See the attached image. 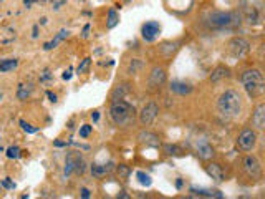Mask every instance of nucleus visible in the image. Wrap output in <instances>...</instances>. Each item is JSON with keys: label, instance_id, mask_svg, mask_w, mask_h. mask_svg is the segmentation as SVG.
<instances>
[{"label": "nucleus", "instance_id": "33", "mask_svg": "<svg viewBox=\"0 0 265 199\" xmlns=\"http://www.w3.org/2000/svg\"><path fill=\"white\" fill-rule=\"evenodd\" d=\"M91 121H93V123H96V121H98L100 120V111L98 110H95V111H91Z\"/></svg>", "mask_w": 265, "mask_h": 199}, {"label": "nucleus", "instance_id": "4", "mask_svg": "<svg viewBox=\"0 0 265 199\" xmlns=\"http://www.w3.org/2000/svg\"><path fill=\"white\" fill-rule=\"evenodd\" d=\"M240 82L244 85L248 98L258 100L265 93V78L260 68H247L240 75Z\"/></svg>", "mask_w": 265, "mask_h": 199}, {"label": "nucleus", "instance_id": "24", "mask_svg": "<svg viewBox=\"0 0 265 199\" xmlns=\"http://www.w3.org/2000/svg\"><path fill=\"white\" fill-rule=\"evenodd\" d=\"M85 169H86V163H85V159H83L80 154H75V168H73V173H75V174H80V176H82V174L85 173Z\"/></svg>", "mask_w": 265, "mask_h": 199}, {"label": "nucleus", "instance_id": "30", "mask_svg": "<svg viewBox=\"0 0 265 199\" xmlns=\"http://www.w3.org/2000/svg\"><path fill=\"white\" fill-rule=\"evenodd\" d=\"M91 133H93V126H91V125H82V126H80V130H78L80 138H83V139L90 138Z\"/></svg>", "mask_w": 265, "mask_h": 199}, {"label": "nucleus", "instance_id": "26", "mask_svg": "<svg viewBox=\"0 0 265 199\" xmlns=\"http://www.w3.org/2000/svg\"><path fill=\"white\" fill-rule=\"evenodd\" d=\"M141 68H143V62L139 60V58H133V60L129 62V65H128V73L129 75H136Z\"/></svg>", "mask_w": 265, "mask_h": 199}, {"label": "nucleus", "instance_id": "11", "mask_svg": "<svg viewBox=\"0 0 265 199\" xmlns=\"http://www.w3.org/2000/svg\"><path fill=\"white\" fill-rule=\"evenodd\" d=\"M161 34V24L158 20H148L141 25V37L146 42H154Z\"/></svg>", "mask_w": 265, "mask_h": 199}, {"label": "nucleus", "instance_id": "36", "mask_svg": "<svg viewBox=\"0 0 265 199\" xmlns=\"http://www.w3.org/2000/svg\"><path fill=\"white\" fill-rule=\"evenodd\" d=\"M88 32H90V24H88V25H85V29H83V39H86V37L90 35Z\"/></svg>", "mask_w": 265, "mask_h": 199}, {"label": "nucleus", "instance_id": "2", "mask_svg": "<svg viewBox=\"0 0 265 199\" xmlns=\"http://www.w3.org/2000/svg\"><path fill=\"white\" fill-rule=\"evenodd\" d=\"M244 110V100L239 90L229 88L217 98V113L225 121L237 120Z\"/></svg>", "mask_w": 265, "mask_h": 199}, {"label": "nucleus", "instance_id": "38", "mask_svg": "<svg viewBox=\"0 0 265 199\" xmlns=\"http://www.w3.org/2000/svg\"><path fill=\"white\" fill-rule=\"evenodd\" d=\"M48 96H50V101H57V95H53V93H48Z\"/></svg>", "mask_w": 265, "mask_h": 199}, {"label": "nucleus", "instance_id": "34", "mask_svg": "<svg viewBox=\"0 0 265 199\" xmlns=\"http://www.w3.org/2000/svg\"><path fill=\"white\" fill-rule=\"evenodd\" d=\"M22 126H24V130L29 131V133H35L37 131L35 128H30V125H27V123H24V121H22Z\"/></svg>", "mask_w": 265, "mask_h": 199}, {"label": "nucleus", "instance_id": "16", "mask_svg": "<svg viewBox=\"0 0 265 199\" xmlns=\"http://www.w3.org/2000/svg\"><path fill=\"white\" fill-rule=\"evenodd\" d=\"M169 90L174 95L187 96V95H191L192 91H194V85L192 83H187V82H182V80H172V82L169 83Z\"/></svg>", "mask_w": 265, "mask_h": 199}, {"label": "nucleus", "instance_id": "8", "mask_svg": "<svg viewBox=\"0 0 265 199\" xmlns=\"http://www.w3.org/2000/svg\"><path fill=\"white\" fill-rule=\"evenodd\" d=\"M257 143H258V133L253 128H244L239 133V136H237V146L244 153L253 151L257 148Z\"/></svg>", "mask_w": 265, "mask_h": 199}, {"label": "nucleus", "instance_id": "1", "mask_svg": "<svg viewBox=\"0 0 265 199\" xmlns=\"http://www.w3.org/2000/svg\"><path fill=\"white\" fill-rule=\"evenodd\" d=\"M199 22L207 32H234L240 29L244 19L239 10H207Z\"/></svg>", "mask_w": 265, "mask_h": 199}, {"label": "nucleus", "instance_id": "25", "mask_svg": "<svg viewBox=\"0 0 265 199\" xmlns=\"http://www.w3.org/2000/svg\"><path fill=\"white\" fill-rule=\"evenodd\" d=\"M136 179H138L139 184L146 186V187H149L151 184H153V177H151L148 173H144V171H138V173H136Z\"/></svg>", "mask_w": 265, "mask_h": 199}, {"label": "nucleus", "instance_id": "20", "mask_svg": "<svg viewBox=\"0 0 265 199\" xmlns=\"http://www.w3.org/2000/svg\"><path fill=\"white\" fill-rule=\"evenodd\" d=\"M189 196L192 197H224V194L219 189H205V187H191L189 189Z\"/></svg>", "mask_w": 265, "mask_h": 199}, {"label": "nucleus", "instance_id": "10", "mask_svg": "<svg viewBox=\"0 0 265 199\" xmlns=\"http://www.w3.org/2000/svg\"><path fill=\"white\" fill-rule=\"evenodd\" d=\"M182 45L181 40H164L158 45V53L161 58H164L166 62H171L176 57V53L179 52Z\"/></svg>", "mask_w": 265, "mask_h": 199}, {"label": "nucleus", "instance_id": "31", "mask_svg": "<svg viewBox=\"0 0 265 199\" xmlns=\"http://www.w3.org/2000/svg\"><path fill=\"white\" fill-rule=\"evenodd\" d=\"M20 156V149L17 146H10L7 149V158L9 159H15V158H19Z\"/></svg>", "mask_w": 265, "mask_h": 199}, {"label": "nucleus", "instance_id": "22", "mask_svg": "<svg viewBox=\"0 0 265 199\" xmlns=\"http://www.w3.org/2000/svg\"><path fill=\"white\" fill-rule=\"evenodd\" d=\"M118 24H120V14H118L115 9H110L108 10V17H106V29L108 30L115 29Z\"/></svg>", "mask_w": 265, "mask_h": 199}, {"label": "nucleus", "instance_id": "27", "mask_svg": "<svg viewBox=\"0 0 265 199\" xmlns=\"http://www.w3.org/2000/svg\"><path fill=\"white\" fill-rule=\"evenodd\" d=\"M116 173H118V176H120V179H128V177L131 176L133 171L126 164H118L116 166Z\"/></svg>", "mask_w": 265, "mask_h": 199}, {"label": "nucleus", "instance_id": "39", "mask_svg": "<svg viewBox=\"0 0 265 199\" xmlns=\"http://www.w3.org/2000/svg\"><path fill=\"white\" fill-rule=\"evenodd\" d=\"M123 2H124V4H129V2H133V0H123Z\"/></svg>", "mask_w": 265, "mask_h": 199}, {"label": "nucleus", "instance_id": "32", "mask_svg": "<svg viewBox=\"0 0 265 199\" xmlns=\"http://www.w3.org/2000/svg\"><path fill=\"white\" fill-rule=\"evenodd\" d=\"M93 194H91V191L88 189V187H82L80 189V197H83V199H88V197H91Z\"/></svg>", "mask_w": 265, "mask_h": 199}, {"label": "nucleus", "instance_id": "21", "mask_svg": "<svg viewBox=\"0 0 265 199\" xmlns=\"http://www.w3.org/2000/svg\"><path fill=\"white\" fill-rule=\"evenodd\" d=\"M128 91H129V83H118L116 87L111 90V95H110V101L124 100V96L128 95Z\"/></svg>", "mask_w": 265, "mask_h": 199}, {"label": "nucleus", "instance_id": "35", "mask_svg": "<svg viewBox=\"0 0 265 199\" xmlns=\"http://www.w3.org/2000/svg\"><path fill=\"white\" fill-rule=\"evenodd\" d=\"M70 78H72V68L65 70V73H63V80H70Z\"/></svg>", "mask_w": 265, "mask_h": 199}, {"label": "nucleus", "instance_id": "3", "mask_svg": "<svg viewBox=\"0 0 265 199\" xmlns=\"http://www.w3.org/2000/svg\"><path fill=\"white\" fill-rule=\"evenodd\" d=\"M108 116H110L111 123L120 130H128L131 128L138 120V110L136 106L128 103L124 100L111 101L110 110H108Z\"/></svg>", "mask_w": 265, "mask_h": 199}, {"label": "nucleus", "instance_id": "14", "mask_svg": "<svg viewBox=\"0 0 265 199\" xmlns=\"http://www.w3.org/2000/svg\"><path fill=\"white\" fill-rule=\"evenodd\" d=\"M138 139L141 144H146V146H151V148H159L161 146V136L159 134H156L154 131H149V130H143L139 131L138 134Z\"/></svg>", "mask_w": 265, "mask_h": 199}, {"label": "nucleus", "instance_id": "9", "mask_svg": "<svg viewBox=\"0 0 265 199\" xmlns=\"http://www.w3.org/2000/svg\"><path fill=\"white\" fill-rule=\"evenodd\" d=\"M159 113H161V108H159V105L156 103V101H149V103H146L141 108V111L138 113L139 125H141V126L154 125L156 120H158V116H159Z\"/></svg>", "mask_w": 265, "mask_h": 199}, {"label": "nucleus", "instance_id": "37", "mask_svg": "<svg viewBox=\"0 0 265 199\" xmlns=\"http://www.w3.org/2000/svg\"><path fill=\"white\" fill-rule=\"evenodd\" d=\"M176 187H177V189H181V187H182V179H181V177H177V179H176Z\"/></svg>", "mask_w": 265, "mask_h": 199}, {"label": "nucleus", "instance_id": "18", "mask_svg": "<svg viewBox=\"0 0 265 199\" xmlns=\"http://www.w3.org/2000/svg\"><path fill=\"white\" fill-rule=\"evenodd\" d=\"M115 169V164L113 163H108V164H91L90 166V171H91V176L95 177V179H103V177H106L108 174L111 173V171Z\"/></svg>", "mask_w": 265, "mask_h": 199}, {"label": "nucleus", "instance_id": "23", "mask_svg": "<svg viewBox=\"0 0 265 199\" xmlns=\"http://www.w3.org/2000/svg\"><path fill=\"white\" fill-rule=\"evenodd\" d=\"M17 65H19L17 58H7V60H2L0 62V73H7V72H10V70H14Z\"/></svg>", "mask_w": 265, "mask_h": 199}, {"label": "nucleus", "instance_id": "5", "mask_svg": "<svg viewBox=\"0 0 265 199\" xmlns=\"http://www.w3.org/2000/svg\"><path fill=\"white\" fill-rule=\"evenodd\" d=\"M240 169H242V174H244V177L250 184H255V182L262 181L263 166H262V161L258 159V156L245 154L240 161Z\"/></svg>", "mask_w": 265, "mask_h": 199}, {"label": "nucleus", "instance_id": "28", "mask_svg": "<svg viewBox=\"0 0 265 199\" xmlns=\"http://www.w3.org/2000/svg\"><path fill=\"white\" fill-rule=\"evenodd\" d=\"M163 151H164L166 156H176V154H179V146H177V144L167 143L163 146Z\"/></svg>", "mask_w": 265, "mask_h": 199}, {"label": "nucleus", "instance_id": "12", "mask_svg": "<svg viewBox=\"0 0 265 199\" xmlns=\"http://www.w3.org/2000/svg\"><path fill=\"white\" fill-rule=\"evenodd\" d=\"M196 154L199 156V159L210 161L215 158V149L207 139H197L196 141Z\"/></svg>", "mask_w": 265, "mask_h": 199}, {"label": "nucleus", "instance_id": "17", "mask_svg": "<svg viewBox=\"0 0 265 199\" xmlns=\"http://www.w3.org/2000/svg\"><path fill=\"white\" fill-rule=\"evenodd\" d=\"M230 77H232L230 68L227 67V65H224V63H220V65H217V67L212 70V73H210L209 80L212 83H219V82H224V80L230 78Z\"/></svg>", "mask_w": 265, "mask_h": 199}, {"label": "nucleus", "instance_id": "19", "mask_svg": "<svg viewBox=\"0 0 265 199\" xmlns=\"http://www.w3.org/2000/svg\"><path fill=\"white\" fill-rule=\"evenodd\" d=\"M242 19H244V22H247L248 25H260L262 24V15L258 12L257 7H253V5H248L245 9V12L242 14Z\"/></svg>", "mask_w": 265, "mask_h": 199}, {"label": "nucleus", "instance_id": "7", "mask_svg": "<svg viewBox=\"0 0 265 199\" xmlns=\"http://www.w3.org/2000/svg\"><path fill=\"white\" fill-rule=\"evenodd\" d=\"M167 83V70L164 65H153L148 75V90L151 93H158Z\"/></svg>", "mask_w": 265, "mask_h": 199}, {"label": "nucleus", "instance_id": "6", "mask_svg": "<svg viewBox=\"0 0 265 199\" xmlns=\"http://www.w3.org/2000/svg\"><path fill=\"white\" fill-rule=\"evenodd\" d=\"M252 52V44L250 40L245 39V37H232V39L227 42V53L230 57L237 58V60H242V58L248 57V53Z\"/></svg>", "mask_w": 265, "mask_h": 199}, {"label": "nucleus", "instance_id": "29", "mask_svg": "<svg viewBox=\"0 0 265 199\" xmlns=\"http://www.w3.org/2000/svg\"><path fill=\"white\" fill-rule=\"evenodd\" d=\"M90 63H91V58L90 57H86V58H83L82 60V63L78 65V68H77V75L80 77V75H85L86 72H88V68H90Z\"/></svg>", "mask_w": 265, "mask_h": 199}, {"label": "nucleus", "instance_id": "13", "mask_svg": "<svg viewBox=\"0 0 265 199\" xmlns=\"http://www.w3.org/2000/svg\"><path fill=\"white\" fill-rule=\"evenodd\" d=\"M250 123H252V128L257 131H263L265 130V105L263 101H260L255 110L252 113V118H250Z\"/></svg>", "mask_w": 265, "mask_h": 199}, {"label": "nucleus", "instance_id": "15", "mask_svg": "<svg viewBox=\"0 0 265 199\" xmlns=\"http://www.w3.org/2000/svg\"><path fill=\"white\" fill-rule=\"evenodd\" d=\"M205 173L209 174V177H212L215 182H224L225 181V171L224 166L220 163H207L205 164Z\"/></svg>", "mask_w": 265, "mask_h": 199}]
</instances>
